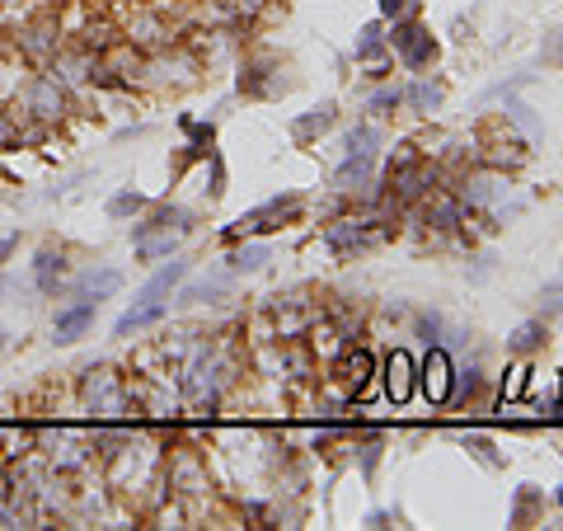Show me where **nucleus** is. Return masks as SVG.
I'll return each mask as SVG.
<instances>
[{
    "label": "nucleus",
    "mask_w": 563,
    "mask_h": 531,
    "mask_svg": "<svg viewBox=\"0 0 563 531\" xmlns=\"http://www.w3.org/2000/svg\"><path fill=\"white\" fill-rule=\"evenodd\" d=\"M301 212V193H282V198H268L263 207H254V212H244L235 226H226L221 231V240L226 245H240V240H249V235H268V231H277L287 217H296Z\"/></svg>",
    "instance_id": "5"
},
{
    "label": "nucleus",
    "mask_w": 563,
    "mask_h": 531,
    "mask_svg": "<svg viewBox=\"0 0 563 531\" xmlns=\"http://www.w3.org/2000/svg\"><path fill=\"white\" fill-rule=\"evenodd\" d=\"M404 5H409V0H381V19H399Z\"/></svg>",
    "instance_id": "41"
},
{
    "label": "nucleus",
    "mask_w": 563,
    "mask_h": 531,
    "mask_svg": "<svg viewBox=\"0 0 563 531\" xmlns=\"http://www.w3.org/2000/svg\"><path fill=\"white\" fill-rule=\"evenodd\" d=\"M531 391V362H512L503 376V405L507 400H517V395Z\"/></svg>",
    "instance_id": "28"
},
{
    "label": "nucleus",
    "mask_w": 563,
    "mask_h": 531,
    "mask_svg": "<svg viewBox=\"0 0 563 531\" xmlns=\"http://www.w3.org/2000/svg\"><path fill=\"white\" fill-rule=\"evenodd\" d=\"M371 372H376V362H371V353H366V348H357V344L343 348V358H338V381L348 386L352 400H362V395H366Z\"/></svg>",
    "instance_id": "17"
},
{
    "label": "nucleus",
    "mask_w": 563,
    "mask_h": 531,
    "mask_svg": "<svg viewBox=\"0 0 563 531\" xmlns=\"http://www.w3.org/2000/svg\"><path fill=\"white\" fill-rule=\"evenodd\" d=\"M80 405L94 414V423H127L137 414L132 400V381L113 367H90L80 376Z\"/></svg>",
    "instance_id": "3"
},
{
    "label": "nucleus",
    "mask_w": 563,
    "mask_h": 531,
    "mask_svg": "<svg viewBox=\"0 0 563 531\" xmlns=\"http://www.w3.org/2000/svg\"><path fill=\"white\" fill-rule=\"evenodd\" d=\"M334 118H338V104L334 99H324V104H315V109H305L301 118H296V123H291V137L301 141H315L320 137V132H329V127H334Z\"/></svg>",
    "instance_id": "20"
},
{
    "label": "nucleus",
    "mask_w": 563,
    "mask_h": 531,
    "mask_svg": "<svg viewBox=\"0 0 563 531\" xmlns=\"http://www.w3.org/2000/svg\"><path fill=\"white\" fill-rule=\"evenodd\" d=\"M146 207H151V198H146V193H137V188H118V193H108L104 212L113 221H132V217H141Z\"/></svg>",
    "instance_id": "25"
},
{
    "label": "nucleus",
    "mask_w": 563,
    "mask_h": 531,
    "mask_svg": "<svg viewBox=\"0 0 563 531\" xmlns=\"http://www.w3.org/2000/svg\"><path fill=\"white\" fill-rule=\"evenodd\" d=\"M451 376H456L451 353H446L442 344H427V358H423V367H418V386H423V395L432 400V405H446V395H451Z\"/></svg>",
    "instance_id": "11"
},
{
    "label": "nucleus",
    "mask_w": 563,
    "mask_h": 531,
    "mask_svg": "<svg viewBox=\"0 0 563 531\" xmlns=\"http://www.w3.org/2000/svg\"><path fill=\"white\" fill-rule=\"evenodd\" d=\"M5 292H10V278H5V268H0V297H5Z\"/></svg>",
    "instance_id": "43"
},
{
    "label": "nucleus",
    "mask_w": 563,
    "mask_h": 531,
    "mask_svg": "<svg viewBox=\"0 0 563 531\" xmlns=\"http://www.w3.org/2000/svg\"><path fill=\"white\" fill-rule=\"evenodd\" d=\"M507 193V179L498 170H474L470 179H465V188H460V203L470 207H493L498 198Z\"/></svg>",
    "instance_id": "19"
},
{
    "label": "nucleus",
    "mask_w": 563,
    "mask_h": 531,
    "mask_svg": "<svg viewBox=\"0 0 563 531\" xmlns=\"http://www.w3.org/2000/svg\"><path fill=\"white\" fill-rule=\"evenodd\" d=\"M94 320H99V301L94 297H61L57 315H52V344L57 348L80 344L94 329Z\"/></svg>",
    "instance_id": "8"
},
{
    "label": "nucleus",
    "mask_w": 563,
    "mask_h": 531,
    "mask_svg": "<svg viewBox=\"0 0 563 531\" xmlns=\"http://www.w3.org/2000/svg\"><path fill=\"white\" fill-rule=\"evenodd\" d=\"M357 452H362V475L371 480V470H376V456H381V438H366Z\"/></svg>",
    "instance_id": "39"
},
{
    "label": "nucleus",
    "mask_w": 563,
    "mask_h": 531,
    "mask_svg": "<svg viewBox=\"0 0 563 531\" xmlns=\"http://www.w3.org/2000/svg\"><path fill=\"white\" fill-rule=\"evenodd\" d=\"M230 287H235V273L230 268H216V273H207V278H183L179 292H174V301L179 306H212V301H226Z\"/></svg>",
    "instance_id": "12"
},
{
    "label": "nucleus",
    "mask_w": 563,
    "mask_h": 531,
    "mask_svg": "<svg viewBox=\"0 0 563 531\" xmlns=\"http://www.w3.org/2000/svg\"><path fill=\"white\" fill-rule=\"evenodd\" d=\"M268 259H273V245H268V240H249V245L226 254V268L230 273H259Z\"/></svg>",
    "instance_id": "21"
},
{
    "label": "nucleus",
    "mask_w": 563,
    "mask_h": 531,
    "mask_svg": "<svg viewBox=\"0 0 563 531\" xmlns=\"http://www.w3.org/2000/svg\"><path fill=\"white\" fill-rule=\"evenodd\" d=\"M122 268L113 264H94V268H80V273H71L66 278V297H94V301H108L122 292Z\"/></svg>",
    "instance_id": "10"
},
{
    "label": "nucleus",
    "mask_w": 563,
    "mask_h": 531,
    "mask_svg": "<svg viewBox=\"0 0 563 531\" xmlns=\"http://www.w3.org/2000/svg\"><path fill=\"white\" fill-rule=\"evenodd\" d=\"M207 165H212V188H207V193H212V198H221V193H226V165H221V156H216V151H207Z\"/></svg>",
    "instance_id": "38"
},
{
    "label": "nucleus",
    "mask_w": 563,
    "mask_h": 531,
    "mask_svg": "<svg viewBox=\"0 0 563 531\" xmlns=\"http://www.w3.org/2000/svg\"><path fill=\"white\" fill-rule=\"evenodd\" d=\"M559 376H563V372H559Z\"/></svg>",
    "instance_id": "45"
},
{
    "label": "nucleus",
    "mask_w": 563,
    "mask_h": 531,
    "mask_svg": "<svg viewBox=\"0 0 563 531\" xmlns=\"http://www.w3.org/2000/svg\"><path fill=\"white\" fill-rule=\"evenodd\" d=\"M76 268H71V250L66 245H38L33 250V264H29V282H33V292L38 297H66V278H71Z\"/></svg>",
    "instance_id": "6"
},
{
    "label": "nucleus",
    "mask_w": 563,
    "mask_h": 531,
    "mask_svg": "<svg viewBox=\"0 0 563 531\" xmlns=\"http://www.w3.org/2000/svg\"><path fill=\"white\" fill-rule=\"evenodd\" d=\"M399 104H404V90H399V85H385V90H376L366 99V113H371V118H385V113H395Z\"/></svg>",
    "instance_id": "30"
},
{
    "label": "nucleus",
    "mask_w": 563,
    "mask_h": 531,
    "mask_svg": "<svg viewBox=\"0 0 563 531\" xmlns=\"http://www.w3.org/2000/svg\"><path fill=\"white\" fill-rule=\"evenodd\" d=\"M10 348H15V334H10V329H0V358H5Z\"/></svg>",
    "instance_id": "42"
},
{
    "label": "nucleus",
    "mask_w": 563,
    "mask_h": 531,
    "mask_svg": "<svg viewBox=\"0 0 563 531\" xmlns=\"http://www.w3.org/2000/svg\"><path fill=\"white\" fill-rule=\"evenodd\" d=\"M540 311L545 315L563 311V282H545V287H540Z\"/></svg>",
    "instance_id": "35"
},
{
    "label": "nucleus",
    "mask_w": 563,
    "mask_h": 531,
    "mask_svg": "<svg viewBox=\"0 0 563 531\" xmlns=\"http://www.w3.org/2000/svg\"><path fill=\"white\" fill-rule=\"evenodd\" d=\"M465 452H474L488 470H498V466H503V456H498V447H493V442H488L484 433H465Z\"/></svg>",
    "instance_id": "31"
},
{
    "label": "nucleus",
    "mask_w": 563,
    "mask_h": 531,
    "mask_svg": "<svg viewBox=\"0 0 563 531\" xmlns=\"http://www.w3.org/2000/svg\"><path fill=\"white\" fill-rule=\"evenodd\" d=\"M193 273V264L183 259V254H174V259H165V264L155 268V278L141 287L137 297H155V301H174V292H179V282Z\"/></svg>",
    "instance_id": "18"
},
{
    "label": "nucleus",
    "mask_w": 563,
    "mask_h": 531,
    "mask_svg": "<svg viewBox=\"0 0 563 531\" xmlns=\"http://www.w3.org/2000/svg\"><path fill=\"white\" fill-rule=\"evenodd\" d=\"M535 508H540V494H535V485H521L517 503H512V522H531Z\"/></svg>",
    "instance_id": "34"
},
{
    "label": "nucleus",
    "mask_w": 563,
    "mask_h": 531,
    "mask_svg": "<svg viewBox=\"0 0 563 531\" xmlns=\"http://www.w3.org/2000/svg\"><path fill=\"white\" fill-rule=\"evenodd\" d=\"M404 99L413 104V113H432L437 104H442V85H432V80H418V85H409V90H404Z\"/></svg>",
    "instance_id": "27"
},
{
    "label": "nucleus",
    "mask_w": 563,
    "mask_h": 531,
    "mask_svg": "<svg viewBox=\"0 0 563 531\" xmlns=\"http://www.w3.org/2000/svg\"><path fill=\"white\" fill-rule=\"evenodd\" d=\"M507 118H512V123H517L521 132H526V137H540V123H535V113L526 109V104H521L517 94H507Z\"/></svg>",
    "instance_id": "32"
},
{
    "label": "nucleus",
    "mask_w": 563,
    "mask_h": 531,
    "mask_svg": "<svg viewBox=\"0 0 563 531\" xmlns=\"http://www.w3.org/2000/svg\"><path fill=\"white\" fill-rule=\"evenodd\" d=\"M19 245H24V231H19V226H15V231H0V268L15 259Z\"/></svg>",
    "instance_id": "36"
},
{
    "label": "nucleus",
    "mask_w": 563,
    "mask_h": 531,
    "mask_svg": "<svg viewBox=\"0 0 563 531\" xmlns=\"http://www.w3.org/2000/svg\"><path fill=\"white\" fill-rule=\"evenodd\" d=\"M427 226L456 231L460 226V198H437V203H427Z\"/></svg>",
    "instance_id": "26"
},
{
    "label": "nucleus",
    "mask_w": 563,
    "mask_h": 531,
    "mask_svg": "<svg viewBox=\"0 0 563 531\" xmlns=\"http://www.w3.org/2000/svg\"><path fill=\"white\" fill-rule=\"evenodd\" d=\"M381 376H385V395H390L395 405H404V400L418 391V367H413V358L404 348H395V353L381 362Z\"/></svg>",
    "instance_id": "15"
},
{
    "label": "nucleus",
    "mask_w": 563,
    "mask_h": 531,
    "mask_svg": "<svg viewBox=\"0 0 563 531\" xmlns=\"http://www.w3.org/2000/svg\"><path fill=\"white\" fill-rule=\"evenodd\" d=\"M127 38L146 52V47H165L169 43V24L160 15H137L132 24H127Z\"/></svg>",
    "instance_id": "22"
},
{
    "label": "nucleus",
    "mask_w": 563,
    "mask_h": 531,
    "mask_svg": "<svg viewBox=\"0 0 563 531\" xmlns=\"http://www.w3.org/2000/svg\"><path fill=\"white\" fill-rule=\"evenodd\" d=\"M5 151H19V118L0 104V156Z\"/></svg>",
    "instance_id": "33"
},
{
    "label": "nucleus",
    "mask_w": 563,
    "mask_h": 531,
    "mask_svg": "<svg viewBox=\"0 0 563 531\" xmlns=\"http://www.w3.org/2000/svg\"><path fill=\"white\" fill-rule=\"evenodd\" d=\"M137 250V264H165V259H174L179 254V231H160V235H146L141 245H132Z\"/></svg>",
    "instance_id": "23"
},
{
    "label": "nucleus",
    "mask_w": 563,
    "mask_h": 531,
    "mask_svg": "<svg viewBox=\"0 0 563 531\" xmlns=\"http://www.w3.org/2000/svg\"><path fill=\"white\" fill-rule=\"evenodd\" d=\"M545 339H549L545 320H521V325L507 334V348H512L517 358H531L535 348H545Z\"/></svg>",
    "instance_id": "24"
},
{
    "label": "nucleus",
    "mask_w": 563,
    "mask_h": 531,
    "mask_svg": "<svg viewBox=\"0 0 563 531\" xmlns=\"http://www.w3.org/2000/svg\"><path fill=\"white\" fill-rule=\"evenodd\" d=\"M5 47L15 52V62L43 71L61 47H66V38H61V15L52 10V5H38V10H29V15H19Z\"/></svg>",
    "instance_id": "1"
},
{
    "label": "nucleus",
    "mask_w": 563,
    "mask_h": 531,
    "mask_svg": "<svg viewBox=\"0 0 563 531\" xmlns=\"http://www.w3.org/2000/svg\"><path fill=\"white\" fill-rule=\"evenodd\" d=\"M418 329H423V339H427V344H442V334H446L442 315H418ZM442 348H446V344H442Z\"/></svg>",
    "instance_id": "37"
},
{
    "label": "nucleus",
    "mask_w": 563,
    "mask_h": 531,
    "mask_svg": "<svg viewBox=\"0 0 563 531\" xmlns=\"http://www.w3.org/2000/svg\"><path fill=\"white\" fill-rule=\"evenodd\" d=\"M10 113H15V118H29V123L57 127V123H66V113H71V90H66L52 71L19 76L15 94H10Z\"/></svg>",
    "instance_id": "2"
},
{
    "label": "nucleus",
    "mask_w": 563,
    "mask_h": 531,
    "mask_svg": "<svg viewBox=\"0 0 563 531\" xmlns=\"http://www.w3.org/2000/svg\"><path fill=\"white\" fill-rule=\"evenodd\" d=\"M554 503H559V508H563V485H559V489H554Z\"/></svg>",
    "instance_id": "44"
},
{
    "label": "nucleus",
    "mask_w": 563,
    "mask_h": 531,
    "mask_svg": "<svg viewBox=\"0 0 563 531\" xmlns=\"http://www.w3.org/2000/svg\"><path fill=\"white\" fill-rule=\"evenodd\" d=\"M371 226H376V221H338V226L324 231V240H329V250H338V254H362L385 235V231H371Z\"/></svg>",
    "instance_id": "16"
},
{
    "label": "nucleus",
    "mask_w": 563,
    "mask_h": 531,
    "mask_svg": "<svg viewBox=\"0 0 563 531\" xmlns=\"http://www.w3.org/2000/svg\"><path fill=\"white\" fill-rule=\"evenodd\" d=\"M169 315V301H155V297H132V306L113 320V339H132V334H141V329L160 325Z\"/></svg>",
    "instance_id": "14"
},
{
    "label": "nucleus",
    "mask_w": 563,
    "mask_h": 531,
    "mask_svg": "<svg viewBox=\"0 0 563 531\" xmlns=\"http://www.w3.org/2000/svg\"><path fill=\"white\" fill-rule=\"evenodd\" d=\"M193 221H198V212H188V207H179V203H151L137 221H132L127 240H132V245H141L146 235H160V231L188 235V231H193Z\"/></svg>",
    "instance_id": "9"
},
{
    "label": "nucleus",
    "mask_w": 563,
    "mask_h": 531,
    "mask_svg": "<svg viewBox=\"0 0 563 531\" xmlns=\"http://www.w3.org/2000/svg\"><path fill=\"white\" fill-rule=\"evenodd\" d=\"M343 165L334 170V184L343 193H357V188L371 184V170H376V151H381V127L376 123H362L352 127L348 137H343Z\"/></svg>",
    "instance_id": "4"
},
{
    "label": "nucleus",
    "mask_w": 563,
    "mask_h": 531,
    "mask_svg": "<svg viewBox=\"0 0 563 531\" xmlns=\"http://www.w3.org/2000/svg\"><path fill=\"white\" fill-rule=\"evenodd\" d=\"M235 90H240L244 99H273V94L287 90V80H277L273 57H254V62H244L240 85H235Z\"/></svg>",
    "instance_id": "13"
},
{
    "label": "nucleus",
    "mask_w": 563,
    "mask_h": 531,
    "mask_svg": "<svg viewBox=\"0 0 563 531\" xmlns=\"http://www.w3.org/2000/svg\"><path fill=\"white\" fill-rule=\"evenodd\" d=\"M385 47H390L409 71H427V66L437 62V38H432L418 19H395V29H390Z\"/></svg>",
    "instance_id": "7"
},
{
    "label": "nucleus",
    "mask_w": 563,
    "mask_h": 531,
    "mask_svg": "<svg viewBox=\"0 0 563 531\" xmlns=\"http://www.w3.org/2000/svg\"><path fill=\"white\" fill-rule=\"evenodd\" d=\"M385 57V38H381V24H366L362 38H357V62H381Z\"/></svg>",
    "instance_id": "29"
},
{
    "label": "nucleus",
    "mask_w": 563,
    "mask_h": 531,
    "mask_svg": "<svg viewBox=\"0 0 563 531\" xmlns=\"http://www.w3.org/2000/svg\"><path fill=\"white\" fill-rule=\"evenodd\" d=\"M263 5H268V0H226V10L235 19H249V15H259Z\"/></svg>",
    "instance_id": "40"
}]
</instances>
